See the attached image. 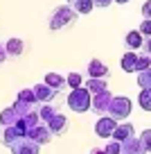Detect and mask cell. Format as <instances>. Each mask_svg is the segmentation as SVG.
<instances>
[{"mask_svg":"<svg viewBox=\"0 0 151 154\" xmlns=\"http://www.w3.org/2000/svg\"><path fill=\"white\" fill-rule=\"evenodd\" d=\"M20 131H18V127L16 125H2V122H0V143L2 145H7V147H9L11 143H14L16 138H20Z\"/></svg>","mask_w":151,"mask_h":154,"instance_id":"obj_9","label":"cell"},{"mask_svg":"<svg viewBox=\"0 0 151 154\" xmlns=\"http://www.w3.org/2000/svg\"><path fill=\"white\" fill-rule=\"evenodd\" d=\"M142 16H144V18H151V0H147L144 5H142Z\"/></svg>","mask_w":151,"mask_h":154,"instance_id":"obj_28","label":"cell"},{"mask_svg":"<svg viewBox=\"0 0 151 154\" xmlns=\"http://www.w3.org/2000/svg\"><path fill=\"white\" fill-rule=\"evenodd\" d=\"M20 118H23V116H20L14 106H9V109H5L2 113H0V122H2V125H16Z\"/></svg>","mask_w":151,"mask_h":154,"instance_id":"obj_20","label":"cell"},{"mask_svg":"<svg viewBox=\"0 0 151 154\" xmlns=\"http://www.w3.org/2000/svg\"><path fill=\"white\" fill-rule=\"evenodd\" d=\"M138 29H140L144 36H151V18H144V20H142V25H140Z\"/></svg>","mask_w":151,"mask_h":154,"instance_id":"obj_27","label":"cell"},{"mask_svg":"<svg viewBox=\"0 0 151 154\" xmlns=\"http://www.w3.org/2000/svg\"><path fill=\"white\" fill-rule=\"evenodd\" d=\"M43 82H45V84H50V86H52V88H57L59 93H61L63 88L68 86V79H66V77H63V75H59V72H47Z\"/></svg>","mask_w":151,"mask_h":154,"instance_id":"obj_16","label":"cell"},{"mask_svg":"<svg viewBox=\"0 0 151 154\" xmlns=\"http://www.w3.org/2000/svg\"><path fill=\"white\" fill-rule=\"evenodd\" d=\"M88 77H108V66H104L99 59H90L88 61Z\"/></svg>","mask_w":151,"mask_h":154,"instance_id":"obj_15","label":"cell"},{"mask_svg":"<svg viewBox=\"0 0 151 154\" xmlns=\"http://www.w3.org/2000/svg\"><path fill=\"white\" fill-rule=\"evenodd\" d=\"M90 154H106V149L104 147H93V149H90Z\"/></svg>","mask_w":151,"mask_h":154,"instance_id":"obj_32","label":"cell"},{"mask_svg":"<svg viewBox=\"0 0 151 154\" xmlns=\"http://www.w3.org/2000/svg\"><path fill=\"white\" fill-rule=\"evenodd\" d=\"M140 140H142V145H144V149L151 154V129H144L140 134Z\"/></svg>","mask_w":151,"mask_h":154,"instance_id":"obj_26","label":"cell"},{"mask_svg":"<svg viewBox=\"0 0 151 154\" xmlns=\"http://www.w3.org/2000/svg\"><path fill=\"white\" fill-rule=\"evenodd\" d=\"M7 57H9V54H7V48H5V45H0V63H5Z\"/></svg>","mask_w":151,"mask_h":154,"instance_id":"obj_30","label":"cell"},{"mask_svg":"<svg viewBox=\"0 0 151 154\" xmlns=\"http://www.w3.org/2000/svg\"><path fill=\"white\" fill-rule=\"evenodd\" d=\"M122 154H149V152L144 149V145H142L140 138L131 136V138H126L122 143Z\"/></svg>","mask_w":151,"mask_h":154,"instance_id":"obj_13","label":"cell"},{"mask_svg":"<svg viewBox=\"0 0 151 154\" xmlns=\"http://www.w3.org/2000/svg\"><path fill=\"white\" fill-rule=\"evenodd\" d=\"M115 2H117V5H126L129 0H115Z\"/></svg>","mask_w":151,"mask_h":154,"instance_id":"obj_33","label":"cell"},{"mask_svg":"<svg viewBox=\"0 0 151 154\" xmlns=\"http://www.w3.org/2000/svg\"><path fill=\"white\" fill-rule=\"evenodd\" d=\"M95 2V7H108L111 2H115V0H93Z\"/></svg>","mask_w":151,"mask_h":154,"instance_id":"obj_29","label":"cell"},{"mask_svg":"<svg viewBox=\"0 0 151 154\" xmlns=\"http://www.w3.org/2000/svg\"><path fill=\"white\" fill-rule=\"evenodd\" d=\"M113 93L106 88L102 93H95L93 95V111L97 116H108V109H111V102H113Z\"/></svg>","mask_w":151,"mask_h":154,"instance_id":"obj_6","label":"cell"},{"mask_svg":"<svg viewBox=\"0 0 151 154\" xmlns=\"http://www.w3.org/2000/svg\"><path fill=\"white\" fill-rule=\"evenodd\" d=\"M54 113H57V109L52 106V102H45V104L38 106V116H41V120H43V122H47Z\"/></svg>","mask_w":151,"mask_h":154,"instance_id":"obj_21","label":"cell"},{"mask_svg":"<svg viewBox=\"0 0 151 154\" xmlns=\"http://www.w3.org/2000/svg\"><path fill=\"white\" fill-rule=\"evenodd\" d=\"M66 79H68V86H70V88H79V86H84V77H81L79 72H70Z\"/></svg>","mask_w":151,"mask_h":154,"instance_id":"obj_24","label":"cell"},{"mask_svg":"<svg viewBox=\"0 0 151 154\" xmlns=\"http://www.w3.org/2000/svg\"><path fill=\"white\" fill-rule=\"evenodd\" d=\"M68 106H70L75 113H86V111L93 109V93L88 91L86 86L72 88V93L68 95Z\"/></svg>","mask_w":151,"mask_h":154,"instance_id":"obj_1","label":"cell"},{"mask_svg":"<svg viewBox=\"0 0 151 154\" xmlns=\"http://www.w3.org/2000/svg\"><path fill=\"white\" fill-rule=\"evenodd\" d=\"M5 48H7V54H9V57H20V54L25 52V41L14 36V38H9L5 43Z\"/></svg>","mask_w":151,"mask_h":154,"instance_id":"obj_17","label":"cell"},{"mask_svg":"<svg viewBox=\"0 0 151 154\" xmlns=\"http://www.w3.org/2000/svg\"><path fill=\"white\" fill-rule=\"evenodd\" d=\"M117 125L120 120H115L113 116H99V120L95 122V134L99 138H113V131Z\"/></svg>","mask_w":151,"mask_h":154,"instance_id":"obj_5","label":"cell"},{"mask_svg":"<svg viewBox=\"0 0 151 154\" xmlns=\"http://www.w3.org/2000/svg\"><path fill=\"white\" fill-rule=\"evenodd\" d=\"M142 50L151 54V36H147V41H144V45H142Z\"/></svg>","mask_w":151,"mask_h":154,"instance_id":"obj_31","label":"cell"},{"mask_svg":"<svg viewBox=\"0 0 151 154\" xmlns=\"http://www.w3.org/2000/svg\"><path fill=\"white\" fill-rule=\"evenodd\" d=\"M138 86L140 88H149L151 86V66L138 72Z\"/></svg>","mask_w":151,"mask_h":154,"instance_id":"obj_23","label":"cell"},{"mask_svg":"<svg viewBox=\"0 0 151 154\" xmlns=\"http://www.w3.org/2000/svg\"><path fill=\"white\" fill-rule=\"evenodd\" d=\"M27 136L32 140H36L38 145H45V143H50V140H52V129H50V127L45 125V122H38L36 127H32V129L27 131Z\"/></svg>","mask_w":151,"mask_h":154,"instance_id":"obj_7","label":"cell"},{"mask_svg":"<svg viewBox=\"0 0 151 154\" xmlns=\"http://www.w3.org/2000/svg\"><path fill=\"white\" fill-rule=\"evenodd\" d=\"M140 106L144 111H151V86L149 88H140V97H138Z\"/></svg>","mask_w":151,"mask_h":154,"instance_id":"obj_22","label":"cell"},{"mask_svg":"<svg viewBox=\"0 0 151 154\" xmlns=\"http://www.w3.org/2000/svg\"><path fill=\"white\" fill-rule=\"evenodd\" d=\"M131 136H135V127H133L131 122H120V125L115 127V131H113V138L120 140V143H124V140L131 138Z\"/></svg>","mask_w":151,"mask_h":154,"instance_id":"obj_14","label":"cell"},{"mask_svg":"<svg viewBox=\"0 0 151 154\" xmlns=\"http://www.w3.org/2000/svg\"><path fill=\"white\" fill-rule=\"evenodd\" d=\"M34 93H36V100L41 102V104H45V102H52L54 97L59 95V91L57 88H52L50 86V84H36V86H34Z\"/></svg>","mask_w":151,"mask_h":154,"instance_id":"obj_8","label":"cell"},{"mask_svg":"<svg viewBox=\"0 0 151 154\" xmlns=\"http://www.w3.org/2000/svg\"><path fill=\"white\" fill-rule=\"evenodd\" d=\"M131 109H133V102L129 100L126 95H115V97H113V102H111L108 116H113L115 120H124V118H129Z\"/></svg>","mask_w":151,"mask_h":154,"instance_id":"obj_3","label":"cell"},{"mask_svg":"<svg viewBox=\"0 0 151 154\" xmlns=\"http://www.w3.org/2000/svg\"><path fill=\"white\" fill-rule=\"evenodd\" d=\"M9 149H11V154H38L41 152V145L36 140H32L29 136H20V138H16L9 145Z\"/></svg>","mask_w":151,"mask_h":154,"instance_id":"obj_4","label":"cell"},{"mask_svg":"<svg viewBox=\"0 0 151 154\" xmlns=\"http://www.w3.org/2000/svg\"><path fill=\"white\" fill-rule=\"evenodd\" d=\"M68 5H70L77 14H90L93 7H95V2L93 0H68Z\"/></svg>","mask_w":151,"mask_h":154,"instance_id":"obj_19","label":"cell"},{"mask_svg":"<svg viewBox=\"0 0 151 154\" xmlns=\"http://www.w3.org/2000/svg\"><path fill=\"white\" fill-rule=\"evenodd\" d=\"M106 154H122V143L120 140H115V138H111L108 143H106Z\"/></svg>","mask_w":151,"mask_h":154,"instance_id":"obj_25","label":"cell"},{"mask_svg":"<svg viewBox=\"0 0 151 154\" xmlns=\"http://www.w3.org/2000/svg\"><path fill=\"white\" fill-rule=\"evenodd\" d=\"M138 59H140V52H138V50H126L122 61H120L122 70L124 72H138Z\"/></svg>","mask_w":151,"mask_h":154,"instance_id":"obj_11","label":"cell"},{"mask_svg":"<svg viewBox=\"0 0 151 154\" xmlns=\"http://www.w3.org/2000/svg\"><path fill=\"white\" fill-rule=\"evenodd\" d=\"M45 125L52 129L54 136H61V134H66V129H68V118H66L63 113H59V111H57V113H54L52 118L45 122Z\"/></svg>","mask_w":151,"mask_h":154,"instance_id":"obj_10","label":"cell"},{"mask_svg":"<svg viewBox=\"0 0 151 154\" xmlns=\"http://www.w3.org/2000/svg\"><path fill=\"white\" fill-rule=\"evenodd\" d=\"M124 45H126V50H142V45H144V34H142L140 29L129 32L126 36H124Z\"/></svg>","mask_w":151,"mask_h":154,"instance_id":"obj_12","label":"cell"},{"mask_svg":"<svg viewBox=\"0 0 151 154\" xmlns=\"http://www.w3.org/2000/svg\"><path fill=\"white\" fill-rule=\"evenodd\" d=\"M77 11L72 9L70 5H61V7H57V9L52 11V16H50V29L52 32H57V29H63L66 25H70V23H75L77 20Z\"/></svg>","mask_w":151,"mask_h":154,"instance_id":"obj_2","label":"cell"},{"mask_svg":"<svg viewBox=\"0 0 151 154\" xmlns=\"http://www.w3.org/2000/svg\"><path fill=\"white\" fill-rule=\"evenodd\" d=\"M86 88L95 95V93L106 91V88H108V82H106V77H90L88 82H86Z\"/></svg>","mask_w":151,"mask_h":154,"instance_id":"obj_18","label":"cell"}]
</instances>
